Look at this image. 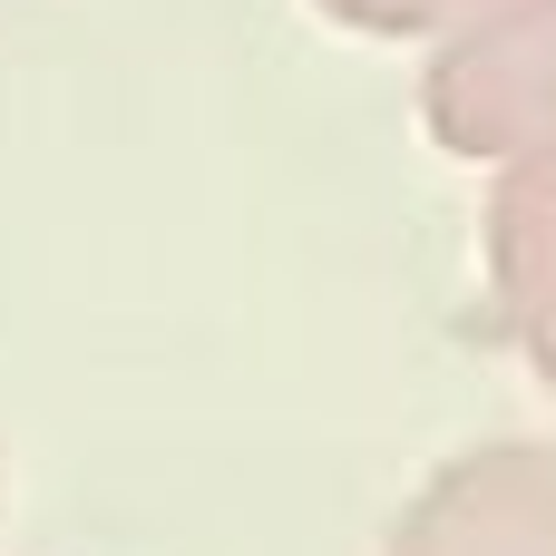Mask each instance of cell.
Here are the masks:
<instances>
[{
	"mask_svg": "<svg viewBox=\"0 0 556 556\" xmlns=\"http://www.w3.org/2000/svg\"><path fill=\"white\" fill-rule=\"evenodd\" d=\"M420 127L469 156L508 166L556 137V0H479L430 39L420 68Z\"/></svg>",
	"mask_w": 556,
	"mask_h": 556,
	"instance_id": "cell-1",
	"label": "cell"
},
{
	"mask_svg": "<svg viewBox=\"0 0 556 556\" xmlns=\"http://www.w3.org/2000/svg\"><path fill=\"white\" fill-rule=\"evenodd\" d=\"M489 274H498V303H508L518 342L556 371V137L498 166V195H489Z\"/></svg>",
	"mask_w": 556,
	"mask_h": 556,
	"instance_id": "cell-2",
	"label": "cell"
},
{
	"mask_svg": "<svg viewBox=\"0 0 556 556\" xmlns=\"http://www.w3.org/2000/svg\"><path fill=\"white\" fill-rule=\"evenodd\" d=\"M332 29H352V39H440L450 20H469L479 0H313Z\"/></svg>",
	"mask_w": 556,
	"mask_h": 556,
	"instance_id": "cell-3",
	"label": "cell"
}]
</instances>
